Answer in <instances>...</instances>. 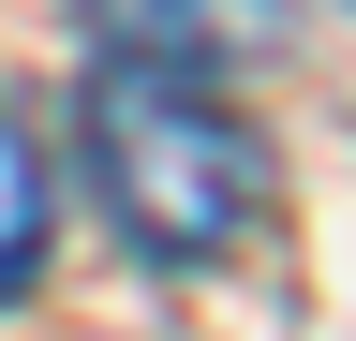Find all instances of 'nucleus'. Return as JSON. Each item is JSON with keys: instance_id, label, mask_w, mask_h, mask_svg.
<instances>
[{"instance_id": "7ed1b4c3", "label": "nucleus", "mask_w": 356, "mask_h": 341, "mask_svg": "<svg viewBox=\"0 0 356 341\" xmlns=\"http://www.w3.org/2000/svg\"><path fill=\"white\" fill-rule=\"evenodd\" d=\"M30 252H44V163H30L15 119H0V297L30 282Z\"/></svg>"}, {"instance_id": "f03ea898", "label": "nucleus", "mask_w": 356, "mask_h": 341, "mask_svg": "<svg viewBox=\"0 0 356 341\" xmlns=\"http://www.w3.org/2000/svg\"><path fill=\"white\" fill-rule=\"evenodd\" d=\"M74 30L149 74H267L297 45V0H74Z\"/></svg>"}, {"instance_id": "f257e3e1", "label": "nucleus", "mask_w": 356, "mask_h": 341, "mask_svg": "<svg viewBox=\"0 0 356 341\" xmlns=\"http://www.w3.org/2000/svg\"><path fill=\"white\" fill-rule=\"evenodd\" d=\"M74 149H89L104 223L149 252V267H222V252L267 223V134L208 90V74L89 60V90H74Z\"/></svg>"}]
</instances>
